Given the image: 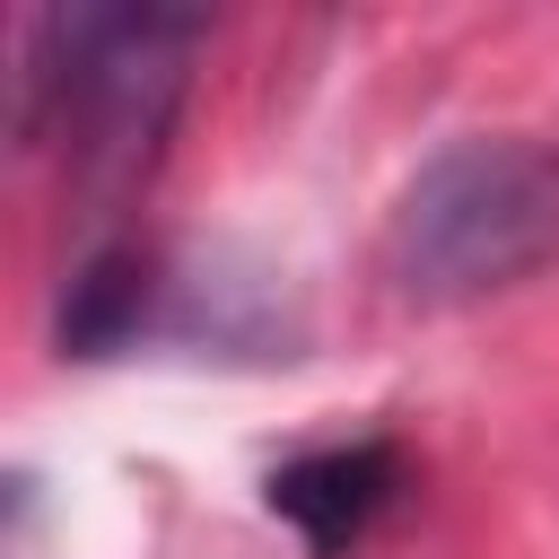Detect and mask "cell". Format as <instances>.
<instances>
[{"label": "cell", "mask_w": 559, "mask_h": 559, "mask_svg": "<svg viewBox=\"0 0 559 559\" xmlns=\"http://www.w3.org/2000/svg\"><path fill=\"white\" fill-rule=\"evenodd\" d=\"M376 262L411 306H480L559 271V148L533 131H472L437 148L384 210Z\"/></svg>", "instance_id": "obj_2"}, {"label": "cell", "mask_w": 559, "mask_h": 559, "mask_svg": "<svg viewBox=\"0 0 559 559\" xmlns=\"http://www.w3.org/2000/svg\"><path fill=\"white\" fill-rule=\"evenodd\" d=\"M402 454L384 437H341V445H306L297 463L271 472V515L314 550V559H349L402 498Z\"/></svg>", "instance_id": "obj_3"}, {"label": "cell", "mask_w": 559, "mask_h": 559, "mask_svg": "<svg viewBox=\"0 0 559 559\" xmlns=\"http://www.w3.org/2000/svg\"><path fill=\"white\" fill-rule=\"evenodd\" d=\"M210 17L192 9H52L26 35L17 122L52 140L61 183L87 218H114L166 157Z\"/></svg>", "instance_id": "obj_1"}]
</instances>
